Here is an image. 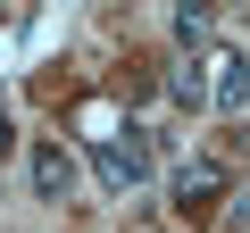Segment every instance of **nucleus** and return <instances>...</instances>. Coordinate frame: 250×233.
<instances>
[{"instance_id": "nucleus-1", "label": "nucleus", "mask_w": 250, "mask_h": 233, "mask_svg": "<svg viewBox=\"0 0 250 233\" xmlns=\"http://www.w3.org/2000/svg\"><path fill=\"white\" fill-rule=\"evenodd\" d=\"M92 175H100L108 192H142V183H150V134H134V125L108 134V142L92 150Z\"/></svg>"}, {"instance_id": "nucleus-2", "label": "nucleus", "mask_w": 250, "mask_h": 233, "mask_svg": "<svg viewBox=\"0 0 250 233\" xmlns=\"http://www.w3.org/2000/svg\"><path fill=\"white\" fill-rule=\"evenodd\" d=\"M167 192H175L184 216H192V208H217V200H225V158H184Z\"/></svg>"}, {"instance_id": "nucleus-3", "label": "nucleus", "mask_w": 250, "mask_h": 233, "mask_svg": "<svg viewBox=\"0 0 250 233\" xmlns=\"http://www.w3.org/2000/svg\"><path fill=\"white\" fill-rule=\"evenodd\" d=\"M34 192L42 200H67L75 192V150L67 142H34Z\"/></svg>"}, {"instance_id": "nucleus-4", "label": "nucleus", "mask_w": 250, "mask_h": 233, "mask_svg": "<svg viewBox=\"0 0 250 233\" xmlns=\"http://www.w3.org/2000/svg\"><path fill=\"white\" fill-rule=\"evenodd\" d=\"M217 108H250V58H217Z\"/></svg>"}, {"instance_id": "nucleus-5", "label": "nucleus", "mask_w": 250, "mask_h": 233, "mask_svg": "<svg viewBox=\"0 0 250 233\" xmlns=\"http://www.w3.org/2000/svg\"><path fill=\"white\" fill-rule=\"evenodd\" d=\"M208 25H217L208 0H175V34H184V42H208Z\"/></svg>"}, {"instance_id": "nucleus-6", "label": "nucleus", "mask_w": 250, "mask_h": 233, "mask_svg": "<svg viewBox=\"0 0 250 233\" xmlns=\"http://www.w3.org/2000/svg\"><path fill=\"white\" fill-rule=\"evenodd\" d=\"M167 92H175V100H184V108H200V100H208V83H200V67H192V58H184V67H175V75H167Z\"/></svg>"}, {"instance_id": "nucleus-7", "label": "nucleus", "mask_w": 250, "mask_h": 233, "mask_svg": "<svg viewBox=\"0 0 250 233\" xmlns=\"http://www.w3.org/2000/svg\"><path fill=\"white\" fill-rule=\"evenodd\" d=\"M17 150V125H9V108H0V158H9Z\"/></svg>"}, {"instance_id": "nucleus-8", "label": "nucleus", "mask_w": 250, "mask_h": 233, "mask_svg": "<svg viewBox=\"0 0 250 233\" xmlns=\"http://www.w3.org/2000/svg\"><path fill=\"white\" fill-rule=\"evenodd\" d=\"M134 233H167V225H134Z\"/></svg>"}]
</instances>
